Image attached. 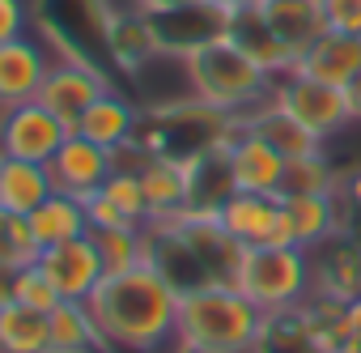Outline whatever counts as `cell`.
Masks as SVG:
<instances>
[{"instance_id": "1", "label": "cell", "mask_w": 361, "mask_h": 353, "mask_svg": "<svg viewBox=\"0 0 361 353\" xmlns=\"http://www.w3.org/2000/svg\"><path fill=\"white\" fill-rule=\"evenodd\" d=\"M178 298L183 294L153 264H136L123 273H106L85 302L94 311L106 353H157L174 340Z\"/></svg>"}, {"instance_id": "2", "label": "cell", "mask_w": 361, "mask_h": 353, "mask_svg": "<svg viewBox=\"0 0 361 353\" xmlns=\"http://www.w3.org/2000/svg\"><path fill=\"white\" fill-rule=\"evenodd\" d=\"M268 315L238 285H200L178 298V353H255Z\"/></svg>"}, {"instance_id": "3", "label": "cell", "mask_w": 361, "mask_h": 353, "mask_svg": "<svg viewBox=\"0 0 361 353\" xmlns=\"http://www.w3.org/2000/svg\"><path fill=\"white\" fill-rule=\"evenodd\" d=\"M183 60V77H188V94H196L200 102L226 111V115H247L259 102L272 98L276 77L247 52L238 47L230 35L200 43L196 52L178 56Z\"/></svg>"}, {"instance_id": "4", "label": "cell", "mask_w": 361, "mask_h": 353, "mask_svg": "<svg viewBox=\"0 0 361 353\" xmlns=\"http://www.w3.org/2000/svg\"><path fill=\"white\" fill-rule=\"evenodd\" d=\"M234 285L264 311H293L306 302L310 285H314V268H310V251L289 247V243H264V247H247Z\"/></svg>"}, {"instance_id": "5", "label": "cell", "mask_w": 361, "mask_h": 353, "mask_svg": "<svg viewBox=\"0 0 361 353\" xmlns=\"http://www.w3.org/2000/svg\"><path fill=\"white\" fill-rule=\"evenodd\" d=\"M272 98H276V107H285L302 128H310L319 140H327L331 132H340L344 124H353V119H348L344 90H340V85H327V81H314V77H306V73H298V68L285 73V77H276Z\"/></svg>"}, {"instance_id": "6", "label": "cell", "mask_w": 361, "mask_h": 353, "mask_svg": "<svg viewBox=\"0 0 361 353\" xmlns=\"http://www.w3.org/2000/svg\"><path fill=\"white\" fill-rule=\"evenodd\" d=\"M73 136V128L47 111L39 98L0 111V153L5 157H22V162H51L56 149Z\"/></svg>"}, {"instance_id": "7", "label": "cell", "mask_w": 361, "mask_h": 353, "mask_svg": "<svg viewBox=\"0 0 361 353\" xmlns=\"http://www.w3.org/2000/svg\"><path fill=\"white\" fill-rule=\"evenodd\" d=\"M106 90H111V81L102 77L98 64H90V60H56V64L47 68L43 85H39V102H43L47 111H56V115L77 132L81 115H85Z\"/></svg>"}, {"instance_id": "8", "label": "cell", "mask_w": 361, "mask_h": 353, "mask_svg": "<svg viewBox=\"0 0 361 353\" xmlns=\"http://www.w3.org/2000/svg\"><path fill=\"white\" fill-rule=\"evenodd\" d=\"M226 162H230V174H234V188H238V192L281 196L289 157H285L281 149H272L259 132H251L243 119H238L234 136L226 140Z\"/></svg>"}, {"instance_id": "9", "label": "cell", "mask_w": 361, "mask_h": 353, "mask_svg": "<svg viewBox=\"0 0 361 353\" xmlns=\"http://www.w3.org/2000/svg\"><path fill=\"white\" fill-rule=\"evenodd\" d=\"M35 264H39V268L47 273V281L60 289V298H77V302H85V298L98 289V281L106 277V264H102L98 243H94L90 234L39 251Z\"/></svg>"}, {"instance_id": "10", "label": "cell", "mask_w": 361, "mask_h": 353, "mask_svg": "<svg viewBox=\"0 0 361 353\" xmlns=\"http://www.w3.org/2000/svg\"><path fill=\"white\" fill-rule=\"evenodd\" d=\"M47 170H51L56 192H68V196L90 201V196L111 179L115 162H111V149H102V145H94L90 136L73 132V136L56 149V157L47 162Z\"/></svg>"}, {"instance_id": "11", "label": "cell", "mask_w": 361, "mask_h": 353, "mask_svg": "<svg viewBox=\"0 0 361 353\" xmlns=\"http://www.w3.org/2000/svg\"><path fill=\"white\" fill-rule=\"evenodd\" d=\"M255 13L264 18V26L272 30V39L293 56V64L310 52V43L327 30V18L310 0H251Z\"/></svg>"}, {"instance_id": "12", "label": "cell", "mask_w": 361, "mask_h": 353, "mask_svg": "<svg viewBox=\"0 0 361 353\" xmlns=\"http://www.w3.org/2000/svg\"><path fill=\"white\" fill-rule=\"evenodd\" d=\"M47 68H51V60L35 39L22 35V39L0 43V111L39 98V85H43Z\"/></svg>"}, {"instance_id": "13", "label": "cell", "mask_w": 361, "mask_h": 353, "mask_svg": "<svg viewBox=\"0 0 361 353\" xmlns=\"http://www.w3.org/2000/svg\"><path fill=\"white\" fill-rule=\"evenodd\" d=\"M140 188H145V201H149V222L178 217V213L192 205V170H188V157L153 153L140 166Z\"/></svg>"}, {"instance_id": "14", "label": "cell", "mask_w": 361, "mask_h": 353, "mask_svg": "<svg viewBox=\"0 0 361 353\" xmlns=\"http://www.w3.org/2000/svg\"><path fill=\"white\" fill-rule=\"evenodd\" d=\"M217 217L243 247H264V243H276V234H281V196L234 192L217 209Z\"/></svg>"}, {"instance_id": "15", "label": "cell", "mask_w": 361, "mask_h": 353, "mask_svg": "<svg viewBox=\"0 0 361 353\" xmlns=\"http://www.w3.org/2000/svg\"><path fill=\"white\" fill-rule=\"evenodd\" d=\"M336 230V205L331 196H281V234L276 243L314 251Z\"/></svg>"}, {"instance_id": "16", "label": "cell", "mask_w": 361, "mask_h": 353, "mask_svg": "<svg viewBox=\"0 0 361 353\" xmlns=\"http://www.w3.org/2000/svg\"><path fill=\"white\" fill-rule=\"evenodd\" d=\"M298 73L344 90L361 73V39L357 35H340V30H323L310 43V52L298 60Z\"/></svg>"}, {"instance_id": "17", "label": "cell", "mask_w": 361, "mask_h": 353, "mask_svg": "<svg viewBox=\"0 0 361 353\" xmlns=\"http://www.w3.org/2000/svg\"><path fill=\"white\" fill-rule=\"evenodd\" d=\"M56 192L47 162H22V157H0V209L30 217L47 196Z\"/></svg>"}, {"instance_id": "18", "label": "cell", "mask_w": 361, "mask_h": 353, "mask_svg": "<svg viewBox=\"0 0 361 353\" xmlns=\"http://www.w3.org/2000/svg\"><path fill=\"white\" fill-rule=\"evenodd\" d=\"M251 132H259L272 149H281L285 157H306V153H319V136L310 132V128H302L285 107H276V98H268V102H259L255 111H247V115H238Z\"/></svg>"}, {"instance_id": "19", "label": "cell", "mask_w": 361, "mask_h": 353, "mask_svg": "<svg viewBox=\"0 0 361 353\" xmlns=\"http://www.w3.org/2000/svg\"><path fill=\"white\" fill-rule=\"evenodd\" d=\"M30 230H35L39 251H47V247H56V243H68V239L90 234L85 201H81V196H68V192H51V196L30 213Z\"/></svg>"}, {"instance_id": "20", "label": "cell", "mask_w": 361, "mask_h": 353, "mask_svg": "<svg viewBox=\"0 0 361 353\" xmlns=\"http://www.w3.org/2000/svg\"><path fill=\"white\" fill-rule=\"evenodd\" d=\"M136 128H140L136 107H132L123 94H115V90H106V94L81 115V124H77V132L90 136V140L102 145V149H119V145H128V140L136 136Z\"/></svg>"}, {"instance_id": "21", "label": "cell", "mask_w": 361, "mask_h": 353, "mask_svg": "<svg viewBox=\"0 0 361 353\" xmlns=\"http://www.w3.org/2000/svg\"><path fill=\"white\" fill-rule=\"evenodd\" d=\"M47 323H51V353H106L90 302L64 298V302L47 315Z\"/></svg>"}, {"instance_id": "22", "label": "cell", "mask_w": 361, "mask_h": 353, "mask_svg": "<svg viewBox=\"0 0 361 353\" xmlns=\"http://www.w3.org/2000/svg\"><path fill=\"white\" fill-rule=\"evenodd\" d=\"M0 353H51V323L26 302L0 306Z\"/></svg>"}, {"instance_id": "23", "label": "cell", "mask_w": 361, "mask_h": 353, "mask_svg": "<svg viewBox=\"0 0 361 353\" xmlns=\"http://www.w3.org/2000/svg\"><path fill=\"white\" fill-rule=\"evenodd\" d=\"M314 281H319V298H336V302L357 298L361 294V251L353 243H340L331 260L314 268Z\"/></svg>"}, {"instance_id": "24", "label": "cell", "mask_w": 361, "mask_h": 353, "mask_svg": "<svg viewBox=\"0 0 361 353\" xmlns=\"http://www.w3.org/2000/svg\"><path fill=\"white\" fill-rule=\"evenodd\" d=\"M90 239L98 243V256L106 264V273H123L145 264V226H111V230H90Z\"/></svg>"}, {"instance_id": "25", "label": "cell", "mask_w": 361, "mask_h": 353, "mask_svg": "<svg viewBox=\"0 0 361 353\" xmlns=\"http://www.w3.org/2000/svg\"><path fill=\"white\" fill-rule=\"evenodd\" d=\"M331 166L319 153H306V157H289L285 166V184H281V196H331Z\"/></svg>"}, {"instance_id": "26", "label": "cell", "mask_w": 361, "mask_h": 353, "mask_svg": "<svg viewBox=\"0 0 361 353\" xmlns=\"http://www.w3.org/2000/svg\"><path fill=\"white\" fill-rule=\"evenodd\" d=\"M35 260H39V243H35L30 217L0 209V264L22 268V264H35Z\"/></svg>"}, {"instance_id": "27", "label": "cell", "mask_w": 361, "mask_h": 353, "mask_svg": "<svg viewBox=\"0 0 361 353\" xmlns=\"http://www.w3.org/2000/svg\"><path fill=\"white\" fill-rule=\"evenodd\" d=\"M102 192L119 205V213L132 226H145L149 222V201H145V188H140V174L136 170H111V179L102 184Z\"/></svg>"}, {"instance_id": "28", "label": "cell", "mask_w": 361, "mask_h": 353, "mask_svg": "<svg viewBox=\"0 0 361 353\" xmlns=\"http://www.w3.org/2000/svg\"><path fill=\"white\" fill-rule=\"evenodd\" d=\"M13 302H26V306H35V311L51 315L64 298H60V289L47 281V273H43L39 264H22V268H18V289H13Z\"/></svg>"}, {"instance_id": "29", "label": "cell", "mask_w": 361, "mask_h": 353, "mask_svg": "<svg viewBox=\"0 0 361 353\" xmlns=\"http://www.w3.org/2000/svg\"><path fill=\"white\" fill-rule=\"evenodd\" d=\"M323 18H327V30L361 39V0H323Z\"/></svg>"}, {"instance_id": "30", "label": "cell", "mask_w": 361, "mask_h": 353, "mask_svg": "<svg viewBox=\"0 0 361 353\" xmlns=\"http://www.w3.org/2000/svg\"><path fill=\"white\" fill-rule=\"evenodd\" d=\"M26 35V5L22 0H0V43Z\"/></svg>"}, {"instance_id": "31", "label": "cell", "mask_w": 361, "mask_h": 353, "mask_svg": "<svg viewBox=\"0 0 361 353\" xmlns=\"http://www.w3.org/2000/svg\"><path fill=\"white\" fill-rule=\"evenodd\" d=\"M13 289H18V268L13 264H0V306L13 302Z\"/></svg>"}, {"instance_id": "32", "label": "cell", "mask_w": 361, "mask_h": 353, "mask_svg": "<svg viewBox=\"0 0 361 353\" xmlns=\"http://www.w3.org/2000/svg\"><path fill=\"white\" fill-rule=\"evenodd\" d=\"M344 323H348V332H353V340L361 345V294L344 302Z\"/></svg>"}, {"instance_id": "33", "label": "cell", "mask_w": 361, "mask_h": 353, "mask_svg": "<svg viewBox=\"0 0 361 353\" xmlns=\"http://www.w3.org/2000/svg\"><path fill=\"white\" fill-rule=\"evenodd\" d=\"M344 102H348V119H361V73L344 85Z\"/></svg>"}, {"instance_id": "34", "label": "cell", "mask_w": 361, "mask_h": 353, "mask_svg": "<svg viewBox=\"0 0 361 353\" xmlns=\"http://www.w3.org/2000/svg\"><path fill=\"white\" fill-rule=\"evenodd\" d=\"M348 196H353V205H361V170L348 179Z\"/></svg>"}, {"instance_id": "35", "label": "cell", "mask_w": 361, "mask_h": 353, "mask_svg": "<svg viewBox=\"0 0 361 353\" xmlns=\"http://www.w3.org/2000/svg\"><path fill=\"white\" fill-rule=\"evenodd\" d=\"M221 5H243V0H221Z\"/></svg>"}]
</instances>
